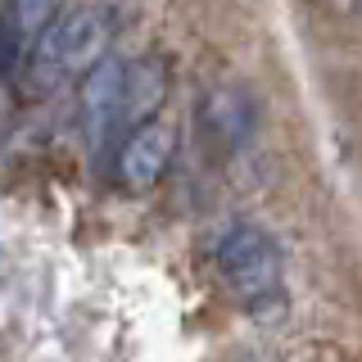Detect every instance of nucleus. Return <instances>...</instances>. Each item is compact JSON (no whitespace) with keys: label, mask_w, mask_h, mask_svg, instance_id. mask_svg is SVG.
Returning <instances> with one entry per match:
<instances>
[{"label":"nucleus","mask_w":362,"mask_h":362,"mask_svg":"<svg viewBox=\"0 0 362 362\" xmlns=\"http://www.w3.org/2000/svg\"><path fill=\"white\" fill-rule=\"evenodd\" d=\"M113 41V9L109 5H82L73 14L54 18V28L28 50L18 68L23 95H50L68 77H86L95 64L109 59Z\"/></svg>","instance_id":"1"},{"label":"nucleus","mask_w":362,"mask_h":362,"mask_svg":"<svg viewBox=\"0 0 362 362\" xmlns=\"http://www.w3.org/2000/svg\"><path fill=\"white\" fill-rule=\"evenodd\" d=\"M218 272L222 286L235 303L249 313H267L281 299V249L276 240L254 222H235L218 245Z\"/></svg>","instance_id":"2"},{"label":"nucleus","mask_w":362,"mask_h":362,"mask_svg":"<svg viewBox=\"0 0 362 362\" xmlns=\"http://www.w3.org/2000/svg\"><path fill=\"white\" fill-rule=\"evenodd\" d=\"M122 82H127V64L113 54L82 77V127L95 150L122 132Z\"/></svg>","instance_id":"3"},{"label":"nucleus","mask_w":362,"mask_h":362,"mask_svg":"<svg viewBox=\"0 0 362 362\" xmlns=\"http://www.w3.org/2000/svg\"><path fill=\"white\" fill-rule=\"evenodd\" d=\"M177 158V136L163 127V122H145L122 136V150H118V181L127 190H150L168 177Z\"/></svg>","instance_id":"4"},{"label":"nucleus","mask_w":362,"mask_h":362,"mask_svg":"<svg viewBox=\"0 0 362 362\" xmlns=\"http://www.w3.org/2000/svg\"><path fill=\"white\" fill-rule=\"evenodd\" d=\"M199 122H204V136L222 150H235L245 145L258 127V105L245 86H218L199 109Z\"/></svg>","instance_id":"5"},{"label":"nucleus","mask_w":362,"mask_h":362,"mask_svg":"<svg viewBox=\"0 0 362 362\" xmlns=\"http://www.w3.org/2000/svg\"><path fill=\"white\" fill-rule=\"evenodd\" d=\"M168 68L163 59H132L127 64V82H122V136L145 127V122H154L158 105L168 100Z\"/></svg>","instance_id":"6"},{"label":"nucleus","mask_w":362,"mask_h":362,"mask_svg":"<svg viewBox=\"0 0 362 362\" xmlns=\"http://www.w3.org/2000/svg\"><path fill=\"white\" fill-rule=\"evenodd\" d=\"M54 5H59V0H9V23H14L18 28V37H23V45H37L45 32L54 28Z\"/></svg>","instance_id":"7"},{"label":"nucleus","mask_w":362,"mask_h":362,"mask_svg":"<svg viewBox=\"0 0 362 362\" xmlns=\"http://www.w3.org/2000/svg\"><path fill=\"white\" fill-rule=\"evenodd\" d=\"M245 362H267V358H245Z\"/></svg>","instance_id":"8"}]
</instances>
